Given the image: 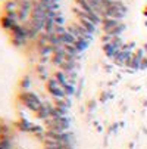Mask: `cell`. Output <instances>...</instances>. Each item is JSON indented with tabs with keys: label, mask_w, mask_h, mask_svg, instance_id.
<instances>
[{
	"label": "cell",
	"mask_w": 147,
	"mask_h": 149,
	"mask_svg": "<svg viewBox=\"0 0 147 149\" xmlns=\"http://www.w3.org/2000/svg\"><path fill=\"white\" fill-rule=\"evenodd\" d=\"M47 37H49V45L50 46H59V45H62L60 43V37L57 34L52 33V34H47Z\"/></svg>",
	"instance_id": "cell-15"
},
{
	"label": "cell",
	"mask_w": 147,
	"mask_h": 149,
	"mask_svg": "<svg viewBox=\"0 0 147 149\" xmlns=\"http://www.w3.org/2000/svg\"><path fill=\"white\" fill-rule=\"evenodd\" d=\"M52 62L55 63V65L60 67L62 63L65 62V53H60V55H53V56H52Z\"/></svg>",
	"instance_id": "cell-17"
},
{
	"label": "cell",
	"mask_w": 147,
	"mask_h": 149,
	"mask_svg": "<svg viewBox=\"0 0 147 149\" xmlns=\"http://www.w3.org/2000/svg\"><path fill=\"white\" fill-rule=\"evenodd\" d=\"M30 87H31V80H30L28 77H25L22 81H21V89L27 90V89H30Z\"/></svg>",
	"instance_id": "cell-21"
},
{
	"label": "cell",
	"mask_w": 147,
	"mask_h": 149,
	"mask_svg": "<svg viewBox=\"0 0 147 149\" xmlns=\"http://www.w3.org/2000/svg\"><path fill=\"white\" fill-rule=\"evenodd\" d=\"M146 15H147V9H146Z\"/></svg>",
	"instance_id": "cell-28"
},
{
	"label": "cell",
	"mask_w": 147,
	"mask_h": 149,
	"mask_svg": "<svg viewBox=\"0 0 147 149\" xmlns=\"http://www.w3.org/2000/svg\"><path fill=\"white\" fill-rule=\"evenodd\" d=\"M124 30H125V25H124V24L121 22V24H119L118 27H115L113 30H110V31H109L108 34H109V36H112V37H119V36H121V34L124 33Z\"/></svg>",
	"instance_id": "cell-14"
},
{
	"label": "cell",
	"mask_w": 147,
	"mask_h": 149,
	"mask_svg": "<svg viewBox=\"0 0 147 149\" xmlns=\"http://www.w3.org/2000/svg\"><path fill=\"white\" fill-rule=\"evenodd\" d=\"M75 67H77V62H75V61H65V62L60 65V70L63 71L65 74H69V72H74Z\"/></svg>",
	"instance_id": "cell-9"
},
{
	"label": "cell",
	"mask_w": 147,
	"mask_h": 149,
	"mask_svg": "<svg viewBox=\"0 0 147 149\" xmlns=\"http://www.w3.org/2000/svg\"><path fill=\"white\" fill-rule=\"evenodd\" d=\"M65 49V55H71V56H78L79 53L77 52V49L74 47V45H69V46H63Z\"/></svg>",
	"instance_id": "cell-19"
},
{
	"label": "cell",
	"mask_w": 147,
	"mask_h": 149,
	"mask_svg": "<svg viewBox=\"0 0 147 149\" xmlns=\"http://www.w3.org/2000/svg\"><path fill=\"white\" fill-rule=\"evenodd\" d=\"M16 129H19L21 132H38L40 130V127H37V125H34L32 123H30L28 120H25V118H22L21 121H18L16 123Z\"/></svg>",
	"instance_id": "cell-3"
},
{
	"label": "cell",
	"mask_w": 147,
	"mask_h": 149,
	"mask_svg": "<svg viewBox=\"0 0 147 149\" xmlns=\"http://www.w3.org/2000/svg\"><path fill=\"white\" fill-rule=\"evenodd\" d=\"M88 43L90 41L88 40H86V38H78L75 43H74V47L77 49V52L78 53H81V52H84L87 47H88Z\"/></svg>",
	"instance_id": "cell-11"
},
{
	"label": "cell",
	"mask_w": 147,
	"mask_h": 149,
	"mask_svg": "<svg viewBox=\"0 0 147 149\" xmlns=\"http://www.w3.org/2000/svg\"><path fill=\"white\" fill-rule=\"evenodd\" d=\"M147 68V55L143 58V61H141V70H146Z\"/></svg>",
	"instance_id": "cell-23"
},
{
	"label": "cell",
	"mask_w": 147,
	"mask_h": 149,
	"mask_svg": "<svg viewBox=\"0 0 147 149\" xmlns=\"http://www.w3.org/2000/svg\"><path fill=\"white\" fill-rule=\"evenodd\" d=\"M53 21H55V24H56V25H63V24H65V19H63V16H62V15L56 16Z\"/></svg>",
	"instance_id": "cell-22"
},
{
	"label": "cell",
	"mask_w": 147,
	"mask_h": 149,
	"mask_svg": "<svg viewBox=\"0 0 147 149\" xmlns=\"http://www.w3.org/2000/svg\"><path fill=\"white\" fill-rule=\"evenodd\" d=\"M52 3H59V0H52Z\"/></svg>",
	"instance_id": "cell-26"
},
{
	"label": "cell",
	"mask_w": 147,
	"mask_h": 149,
	"mask_svg": "<svg viewBox=\"0 0 147 149\" xmlns=\"http://www.w3.org/2000/svg\"><path fill=\"white\" fill-rule=\"evenodd\" d=\"M60 37V43L63 45V46H69V45H74L75 41H77V38L69 33V31H66L65 34H62V36H59Z\"/></svg>",
	"instance_id": "cell-7"
},
{
	"label": "cell",
	"mask_w": 147,
	"mask_h": 149,
	"mask_svg": "<svg viewBox=\"0 0 147 149\" xmlns=\"http://www.w3.org/2000/svg\"><path fill=\"white\" fill-rule=\"evenodd\" d=\"M5 9L6 10H18L19 5H18L16 0H8V2L5 3Z\"/></svg>",
	"instance_id": "cell-18"
},
{
	"label": "cell",
	"mask_w": 147,
	"mask_h": 149,
	"mask_svg": "<svg viewBox=\"0 0 147 149\" xmlns=\"http://www.w3.org/2000/svg\"><path fill=\"white\" fill-rule=\"evenodd\" d=\"M0 136H2V125H0Z\"/></svg>",
	"instance_id": "cell-27"
},
{
	"label": "cell",
	"mask_w": 147,
	"mask_h": 149,
	"mask_svg": "<svg viewBox=\"0 0 147 149\" xmlns=\"http://www.w3.org/2000/svg\"><path fill=\"white\" fill-rule=\"evenodd\" d=\"M43 145H44V149H63V145L59 142H55L52 139H46Z\"/></svg>",
	"instance_id": "cell-12"
},
{
	"label": "cell",
	"mask_w": 147,
	"mask_h": 149,
	"mask_svg": "<svg viewBox=\"0 0 147 149\" xmlns=\"http://www.w3.org/2000/svg\"><path fill=\"white\" fill-rule=\"evenodd\" d=\"M78 22H79V24H81L84 28H86L88 33H91V34H94V33H96V27H97V25H96V24H93V22H91V21H90L88 18H82V19H78Z\"/></svg>",
	"instance_id": "cell-6"
},
{
	"label": "cell",
	"mask_w": 147,
	"mask_h": 149,
	"mask_svg": "<svg viewBox=\"0 0 147 149\" xmlns=\"http://www.w3.org/2000/svg\"><path fill=\"white\" fill-rule=\"evenodd\" d=\"M0 22H2V27L5 30H8V31H12V28L15 27V24H18V22H15V21H12L8 16H3L2 19H0Z\"/></svg>",
	"instance_id": "cell-13"
},
{
	"label": "cell",
	"mask_w": 147,
	"mask_h": 149,
	"mask_svg": "<svg viewBox=\"0 0 147 149\" xmlns=\"http://www.w3.org/2000/svg\"><path fill=\"white\" fill-rule=\"evenodd\" d=\"M63 90L66 93V97H71L74 95V84L72 83H68L66 86H63Z\"/></svg>",
	"instance_id": "cell-20"
},
{
	"label": "cell",
	"mask_w": 147,
	"mask_h": 149,
	"mask_svg": "<svg viewBox=\"0 0 147 149\" xmlns=\"http://www.w3.org/2000/svg\"><path fill=\"white\" fill-rule=\"evenodd\" d=\"M53 78H56V80H57V83L60 84L62 87L66 86L68 83H71V81H69V78H68V75H66L63 71H57V72L53 75Z\"/></svg>",
	"instance_id": "cell-10"
},
{
	"label": "cell",
	"mask_w": 147,
	"mask_h": 149,
	"mask_svg": "<svg viewBox=\"0 0 147 149\" xmlns=\"http://www.w3.org/2000/svg\"><path fill=\"white\" fill-rule=\"evenodd\" d=\"M121 22H122V21H119V19H115V18H103V22H101L103 31L108 34L110 30H113L115 27H118Z\"/></svg>",
	"instance_id": "cell-4"
},
{
	"label": "cell",
	"mask_w": 147,
	"mask_h": 149,
	"mask_svg": "<svg viewBox=\"0 0 147 149\" xmlns=\"http://www.w3.org/2000/svg\"><path fill=\"white\" fill-rule=\"evenodd\" d=\"M37 52L41 55V58H44V56H47V55L52 53V46H50V45H46V46L37 47Z\"/></svg>",
	"instance_id": "cell-16"
},
{
	"label": "cell",
	"mask_w": 147,
	"mask_h": 149,
	"mask_svg": "<svg viewBox=\"0 0 147 149\" xmlns=\"http://www.w3.org/2000/svg\"><path fill=\"white\" fill-rule=\"evenodd\" d=\"M103 50H104V53H106L108 58L115 59V56L118 55V52L121 50V47H118V46L113 45V43H108V45H103Z\"/></svg>",
	"instance_id": "cell-5"
},
{
	"label": "cell",
	"mask_w": 147,
	"mask_h": 149,
	"mask_svg": "<svg viewBox=\"0 0 147 149\" xmlns=\"http://www.w3.org/2000/svg\"><path fill=\"white\" fill-rule=\"evenodd\" d=\"M19 100L22 102L28 109H31V111H34V112L41 106V103H43V102L38 99V96H37L35 93H31V92H24V93H21Z\"/></svg>",
	"instance_id": "cell-1"
},
{
	"label": "cell",
	"mask_w": 147,
	"mask_h": 149,
	"mask_svg": "<svg viewBox=\"0 0 147 149\" xmlns=\"http://www.w3.org/2000/svg\"><path fill=\"white\" fill-rule=\"evenodd\" d=\"M40 3H43L44 6H47L49 9H50V5H52V0H38Z\"/></svg>",
	"instance_id": "cell-24"
},
{
	"label": "cell",
	"mask_w": 147,
	"mask_h": 149,
	"mask_svg": "<svg viewBox=\"0 0 147 149\" xmlns=\"http://www.w3.org/2000/svg\"><path fill=\"white\" fill-rule=\"evenodd\" d=\"M143 49H144V50H146V53H147V43L144 45V47H143Z\"/></svg>",
	"instance_id": "cell-25"
},
{
	"label": "cell",
	"mask_w": 147,
	"mask_h": 149,
	"mask_svg": "<svg viewBox=\"0 0 147 149\" xmlns=\"http://www.w3.org/2000/svg\"><path fill=\"white\" fill-rule=\"evenodd\" d=\"M75 3H77V8H79V9L84 10V12H87V13L94 12V8L90 5L88 0H75Z\"/></svg>",
	"instance_id": "cell-8"
},
{
	"label": "cell",
	"mask_w": 147,
	"mask_h": 149,
	"mask_svg": "<svg viewBox=\"0 0 147 149\" xmlns=\"http://www.w3.org/2000/svg\"><path fill=\"white\" fill-rule=\"evenodd\" d=\"M47 90L53 96V99H63V97H66V93H65L63 87L57 83L56 78H49L47 80Z\"/></svg>",
	"instance_id": "cell-2"
}]
</instances>
